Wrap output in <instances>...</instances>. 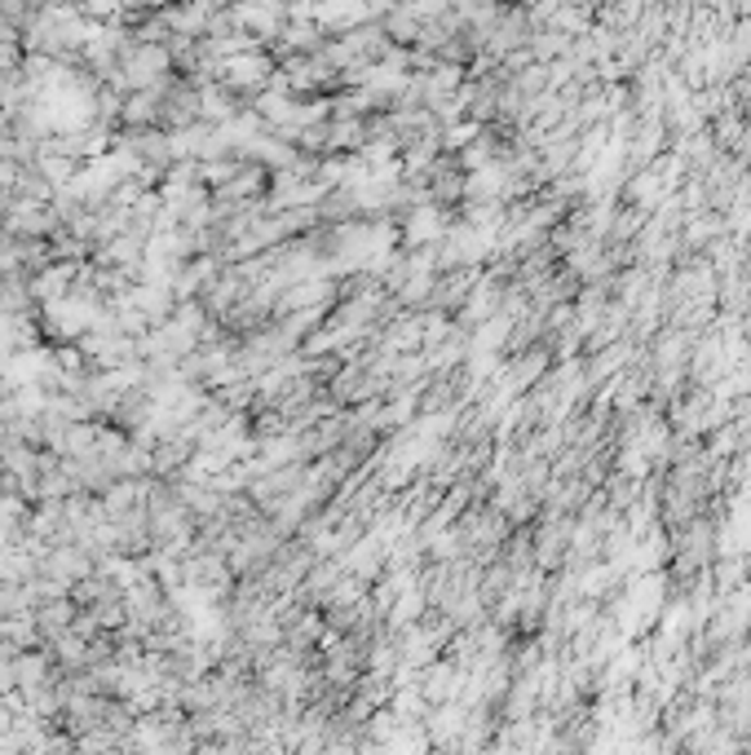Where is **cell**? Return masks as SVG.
I'll use <instances>...</instances> for the list:
<instances>
[{"label":"cell","mask_w":751,"mask_h":755,"mask_svg":"<svg viewBox=\"0 0 751 755\" xmlns=\"http://www.w3.org/2000/svg\"><path fill=\"white\" fill-rule=\"evenodd\" d=\"M0 239H5V212H0Z\"/></svg>","instance_id":"6da1fadb"}]
</instances>
